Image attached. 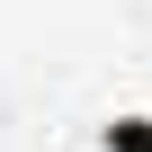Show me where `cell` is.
Returning <instances> with one entry per match:
<instances>
[{"label":"cell","mask_w":152,"mask_h":152,"mask_svg":"<svg viewBox=\"0 0 152 152\" xmlns=\"http://www.w3.org/2000/svg\"><path fill=\"white\" fill-rule=\"evenodd\" d=\"M99 152H152V116H107L99 125Z\"/></svg>","instance_id":"1"}]
</instances>
